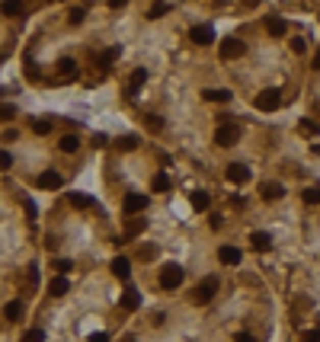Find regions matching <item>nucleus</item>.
I'll list each match as a JSON object with an SVG mask.
<instances>
[{
  "mask_svg": "<svg viewBox=\"0 0 320 342\" xmlns=\"http://www.w3.org/2000/svg\"><path fill=\"white\" fill-rule=\"evenodd\" d=\"M215 291H218V275H205L199 281V288L192 291V304H208L215 298Z\"/></svg>",
  "mask_w": 320,
  "mask_h": 342,
  "instance_id": "nucleus-1",
  "label": "nucleus"
},
{
  "mask_svg": "<svg viewBox=\"0 0 320 342\" xmlns=\"http://www.w3.org/2000/svg\"><path fill=\"white\" fill-rule=\"evenodd\" d=\"M237 138H240V128L237 125H218V131H215V144L218 147H234L237 144Z\"/></svg>",
  "mask_w": 320,
  "mask_h": 342,
  "instance_id": "nucleus-2",
  "label": "nucleus"
},
{
  "mask_svg": "<svg viewBox=\"0 0 320 342\" xmlns=\"http://www.w3.org/2000/svg\"><path fill=\"white\" fill-rule=\"evenodd\" d=\"M160 285L167 288V291H173V288H180L183 285V266H163V272H160Z\"/></svg>",
  "mask_w": 320,
  "mask_h": 342,
  "instance_id": "nucleus-3",
  "label": "nucleus"
},
{
  "mask_svg": "<svg viewBox=\"0 0 320 342\" xmlns=\"http://www.w3.org/2000/svg\"><path fill=\"white\" fill-rule=\"evenodd\" d=\"M279 102H282V93H279V90H263V93L256 96V109H259V112H276Z\"/></svg>",
  "mask_w": 320,
  "mask_h": 342,
  "instance_id": "nucleus-4",
  "label": "nucleus"
},
{
  "mask_svg": "<svg viewBox=\"0 0 320 342\" xmlns=\"http://www.w3.org/2000/svg\"><path fill=\"white\" fill-rule=\"evenodd\" d=\"M122 208H125V215H141V211L147 208V195H141V192H128L125 195V202H122Z\"/></svg>",
  "mask_w": 320,
  "mask_h": 342,
  "instance_id": "nucleus-5",
  "label": "nucleus"
},
{
  "mask_svg": "<svg viewBox=\"0 0 320 342\" xmlns=\"http://www.w3.org/2000/svg\"><path fill=\"white\" fill-rule=\"evenodd\" d=\"M243 55V42L237 39V35H228V39L221 42V58L224 61H234V58H240Z\"/></svg>",
  "mask_w": 320,
  "mask_h": 342,
  "instance_id": "nucleus-6",
  "label": "nucleus"
},
{
  "mask_svg": "<svg viewBox=\"0 0 320 342\" xmlns=\"http://www.w3.org/2000/svg\"><path fill=\"white\" fill-rule=\"evenodd\" d=\"M144 230H147V221L141 218V215L128 218V224H125V233H122V243H125V240H135V237H141Z\"/></svg>",
  "mask_w": 320,
  "mask_h": 342,
  "instance_id": "nucleus-7",
  "label": "nucleus"
},
{
  "mask_svg": "<svg viewBox=\"0 0 320 342\" xmlns=\"http://www.w3.org/2000/svg\"><path fill=\"white\" fill-rule=\"evenodd\" d=\"M39 189H48V192H55V189H61V173H55V170H45L39 173V182H35Z\"/></svg>",
  "mask_w": 320,
  "mask_h": 342,
  "instance_id": "nucleus-8",
  "label": "nucleus"
},
{
  "mask_svg": "<svg viewBox=\"0 0 320 342\" xmlns=\"http://www.w3.org/2000/svg\"><path fill=\"white\" fill-rule=\"evenodd\" d=\"M189 39H192L195 45H211L215 29H211V26H192V29H189Z\"/></svg>",
  "mask_w": 320,
  "mask_h": 342,
  "instance_id": "nucleus-9",
  "label": "nucleus"
},
{
  "mask_svg": "<svg viewBox=\"0 0 320 342\" xmlns=\"http://www.w3.org/2000/svg\"><path fill=\"white\" fill-rule=\"evenodd\" d=\"M228 179H231V182H247V179H250V167H247V163H240V160H237V163H228Z\"/></svg>",
  "mask_w": 320,
  "mask_h": 342,
  "instance_id": "nucleus-10",
  "label": "nucleus"
},
{
  "mask_svg": "<svg viewBox=\"0 0 320 342\" xmlns=\"http://www.w3.org/2000/svg\"><path fill=\"white\" fill-rule=\"evenodd\" d=\"M218 259H221L224 266H240V262H243V253L237 250V246H221V250H218Z\"/></svg>",
  "mask_w": 320,
  "mask_h": 342,
  "instance_id": "nucleus-11",
  "label": "nucleus"
},
{
  "mask_svg": "<svg viewBox=\"0 0 320 342\" xmlns=\"http://www.w3.org/2000/svg\"><path fill=\"white\" fill-rule=\"evenodd\" d=\"M259 195H263L266 202H276V198L285 195V186H282V182H263V186H259Z\"/></svg>",
  "mask_w": 320,
  "mask_h": 342,
  "instance_id": "nucleus-12",
  "label": "nucleus"
},
{
  "mask_svg": "<svg viewBox=\"0 0 320 342\" xmlns=\"http://www.w3.org/2000/svg\"><path fill=\"white\" fill-rule=\"evenodd\" d=\"M266 29H269L272 39H282V35L288 32V22L282 19V16H269V19H266Z\"/></svg>",
  "mask_w": 320,
  "mask_h": 342,
  "instance_id": "nucleus-13",
  "label": "nucleus"
},
{
  "mask_svg": "<svg viewBox=\"0 0 320 342\" xmlns=\"http://www.w3.org/2000/svg\"><path fill=\"white\" fill-rule=\"evenodd\" d=\"M112 275L122 278V281H128V275H132V262H128L125 256H115L112 259Z\"/></svg>",
  "mask_w": 320,
  "mask_h": 342,
  "instance_id": "nucleus-14",
  "label": "nucleus"
},
{
  "mask_svg": "<svg viewBox=\"0 0 320 342\" xmlns=\"http://www.w3.org/2000/svg\"><path fill=\"white\" fill-rule=\"evenodd\" d=\"M144 80H147V70H144V67L132 70V77H128V96H135V93L144 87Z\"/></svg>",
  "mask_w": 320,
  "mask_h": 342,
  "instance_id": "nucleus-15",
  "label": "nucleus"
},
{
  "mask_svg": "<svg viewBox=\"0 0 320 342\" xmlns=\"http://www.w3.org/2000/svg\"><path fill=\"white\" fill-rule=\"evenodd\" d=\"M141 307V294L135 288H125L122 291V310H138Z\"/></svg>",
  "mask_w": 320,
  "mask_h": 342,
  "instance_id": "nucleus-16",
  "label": "nucleus"
},
{
  "mask_svg": "<svg viewBox=\"0 0 320 342\" xmlns=\"http://www.w3.org/2000/svg\"><path fill=\"white\" fill-rule=\"evenodd\" d=\"M250 243H253V250H256V253H266L269 246H272V237H269L266 230H256L253 237H250Z\"/></svg>",
  "mask_w": 320,
  "mask_h": 342,
  "instance_id": "nucleus-17",
  "label": "nucleus"
},
{
  "mask_svg": "<svg viewBox=\"0 0 320 342\" xmlns=\"http://www.w3.org/2000/svg\"><path fill=\"white\" fill-rule=\"evenodd\" d=\"M67 291H70V285H67V278H64V275L52 278V285H48V294H55V298H64Z\"/></svg>",
  "mask_w": 320,
  "mask_h": 342,
  "instance_id": "nucleus-18",
  "label": "nucleus"
},
{
  "mask_svg": "<svg viewBox=\"0 0 320 342\" xmlns=\"http://www.w3.org/2000/svg\"><path fill=\"white\" fill-rule=\"evenodd\" d=\"M118 55H122V48H118V45H112V48H106V51H103V55L96 58V64H100V67L106 70V67H109V64L115 61V58H118Z\"/></svg>",
  "mask_w": 320,
  "mask_h": 342,
  "instance_id": "nucleus-19",
  "label": "nucleus"
},
{
  "mask_svg": "<svg viewBox=\"0 0 320 342\" xmlns=\"http://www.w3.org/2000/svg\"><path fill=\"white\" fill-rule=\"evenodd\" d=\"M202 99H205V102H228L231 93H228V90H205Z\"/></svg>",
  "mask_w": 320,
  "mask_h": 342,
  "instance_id": "nucleus-20",
  "label": "nucleus"
},
{
  "mask_svg": "<svg viewBox=\"0 0 320 342\" xmlns=\"http://www.w3.org/2000/svg\"><path fill=\"white\" fill-rule=\"evenodd\" d=\"M67 202L74 205V208H93V198H90V195H84V192H70V195H67Z\"/></svg>",
  "mask_w": 320,
  "mask_h": 342,
  "instance_id": "nucleus-21",
  "label": "nucleus"
},
{
  "mask_svg": "<svg viewBox=\"0 0 320 342\" xmlns=\"http://www.w3.org/2000/svg\"><path fill=\"white\" fill-rule=\"evenodd\" d=\"M4 317H7L10 323H16L19 317H22V304H19V301H10L7 307H4Z\"/></svg>",
  "mask_w": 320,
  "mask_h": 342,
  "instance_id": "nucleus-22",
  "label": "nucleus"
},
{
  "mask_svg": "<svg viewBox=\"0 0 320 342\" xmlns=\"http://www.w3.org/2000/svg\"><path fill=\"white\" fill-rule=\"evenodd\" d=\"M58 74H61V77H74L77 74L74 58H61V61H58Z\"/></svg>",
  "mask_w": 320,
  "mask_h": 342,
  "instance_id": "nucleus-23",
  "label": "nucleus"
},
{
  "mask_svg": "<svg viewBox=\"0 0 320 342\" xmlns=\"http://www.w3.org/2000/svg\"><path fill=\"white\" fill-rule=\"evenodd\" d=\"M58 147H61L64 154H74V150L80 147V138H74V135H64L61 141H58Z\"/></svg>",
  "mask_w": 320,
  "mask_h": 342,
  "instance_id": "nucleus-24",
  "label": "nucleus"
},
{
  "mask_svg": "<svg viewBox=\"0 0 320 342\" xmlns=\"http://www.w3.org/2000/svg\"><path fill=\"white\" fill-rule=\"evenodd\" d=\"M138 144H141V141H138L135 135H125V138H118V141H115V147H118V150H125V154H128V150H138Z\"/></svg>",
  "mask_w": 320,
  "mask_h": 342,
  "instance_id": "nucleus-25",
  "label": "nucleus"
},
{
  "mask_svg": "<svg viewBox=\"0 0 320 342\" xmlns=\"http://www.w3.org/2000/svg\"><path fill=\"white\" fill-rule=\"evenodd\" d=\"M151 189H154V192H167V189H170V176L167 173H157L151 179Z\"/></svg>",
  "mask_w": 320,
  "mask_h": 342,
  "instance_id": "nucleus-26",
  "label": "nucleus"
},
{
  "mask_svg": "<svg viewBox=\"0 0 320 342\" xmlns=\"http://www.w3.org/2000/svg\"><path fill=\"white\" fill-rule=\"evenodd\" d=\"M208 205H211L208 192H192V208L195 211H208Z\"/></svg>",
  "mask_w": 320,
  "mask_h": 342,
  "instance_id": "nucleus-27",
  "label": "nucleus"
},
{
  "mask_svg": "<svg viewBox=\"0 0 320 342\" xmlns=\"http://www.w3.org/2000/svg\"><path fill=\"white\" fill-rule=\"evenodd\" d=\"M4 16H22V0H4Z\"/></svg>",
  "mask_w": 320,
  "mask_h": 342,
  "instance_id": "nucleus-28",
  "label": "nucleus"
},
{
  "mask_svg": "<svg viewBox=\"0 0 320 342\" xmlns=\"http://www.w3.org/2000/svg\"><path fill=\"white\" fill-rule=\"evenodd\" d=\"M304 205H320V186H311V189H304Z\"/></svg>",
  "mask_w": 320,
  "mask_h": 342,
  "instance_id": "nucleus-29",
  "label": "nucleus"
},
{
  "mask_svg": "<svg viewBox=\"0 0 320 342\" xmlns=\"http://www.w3.org/2000/svg\"><path fill=\"white\" fill-rule=\"evenodd\" d=\"M163 13H170V7H167V4H163V0H157V4H154V7L147 10V19H160Z\"/></svg>",
  "mask_w": 320,
  "mask_h": 342,
  "instance_id": "nucleus-30",
  "label": "nucleus"
},
{
  "mask_svg": "<svg viewBox=\"0 0 320 342\" xmlns=\"http://www.w3.org/2000/svg\"><path fill=\"white\" fill-rule=\"evenodd\" d=\"M32 131L35 135H48L52 131V122L48 119H32Z\"/></svg>",
  "mask_w": 320,
  "mask_h": 342,
  "instance_id": "nucleus-31",
  "label": "nucleus"
},
{
  "mask_svg": "<svg viewBox=\"0 0 320 342\" xmlns=\"http://www.w3.org/2000/svg\"><path fill=\"white\" fill-rule=\"evenodd\" d=\"M144 125L151 128V131H163V119H160V115H151V112H147V115H144Z\"/></svg>",
  "mask_w": 320,
  "mask_h": 342,
  "instance_id": "nucleus-32",
  "label": "nucleus"
},
{
  "mask_svg": "<svg viewBox=\"0 0 320 342\" xmlns=\"http://www.w3.org/2000/svg\"><path fill=\"white\" fill-rule=\"evenodd\" d=\"M298 128H301L304 135H320V125H317V122H311V119H301V122H298Z\"/></svg>",
  "mask_w": 320,
  "mask_h": 342,
  "instance_id": "nucleus-33",
  "label": "nucleus"
},
{
  "mask_svg": "<svg viewBox=\"0 0 320 342\" xmlns=\"http://www.w3.org/2000/svg\"><path fill=\"white\" fill-rule=\"evenodd\" d=\"M55 269H58V275H67L70 269H74V262H70V259H55Z\"/></svg>",
  "mask_w": 320,
  "mask_h": 342,
  "instance_id": "nucleus-34",
  "label": "nucleus"
},
{
  "mask_svg": "<svg viewBox=\"0 0 320 342\" xmlns=\"http://www.w3.org/2000/svg\"><path fill=\"white\" fill-rule=\"evenodd\" d=\"M10 167H13V154H10V150H4V154H0V170H10Z\"/></svg>",
  "mask_w": 320,
  "mask_h": 342,
  "instance_id": "nucleus-35",
  "label": "nucleus"
},
{
  "mask_svg": "<svg viewBox=\"0 0 320 342\" xmlns=\"http://www.w3.org/2000/svg\"><path fill=\"white\" fill-rule=\"evenodd\" d=\"M13 115H16V109H13V106H10V102H4V109H0V119H4V122H10V119H13Z\"/></svg>",
  "mask_w": 320,
  "mask_h": 342,
  "instance_id": "nucleus-36",
  "label": "nucleus"
},
{
  "mask_svg": "<svg viewBox=\"0 0 320 342\" xmlns=\"http://www.w3.org/2000/svg\"><path fill=\"white\" fill-rule=\"evenodd\" d=\"M26 342H45V333H42V329H29V333H26Z\"/></svg>",
  "mask_w": 320,
  "mask_h": 342,
  "instance_id": "nucleus-37",
  "label": "nucleus"
},
{
  "mask_svg": "<svg viewBox=\"0 0 320 342\" xmlns=\"http://www.w3.org/2000/svg\"><path fill=\"white\" fill-rule=\"evenodd\" d=\"M80 22H84V10H70V26H80Z\"/></svg>",
  "mask_w": 320,
  "mask_h": 342,
  "instance_id": "nucleus-38",
  "label": "nucleus"
},
{
  "mask_svg": "<svg viewBox=\"0 0 320 342\" xmlns=\"http://www.w3.org/2000/svg\"><path fill=\"white\" fill-rule=\"evenodd\" d=\"M304 48H307V45H304V39H298V35H294V39H291V51H294V55H301Z\"/></svg>",
  "mask_w": 320,
  "mask_h": 342,
  "instance_id": "nucleus-39",
  "label": "nucleus"
},
{
  "mask_svg": "<svg viewBox=\"0 0 320 342\" xmlns=\"http://www.w3.org/2000/svg\"><path fill=\"white\" fill-rule=\"evenodd\" d=\"M304 342H320V329H311V333H304Z\"/></svg>",
  "mask_w": 320,
  "mask_h": 342,
  "instance_id": "nucleus-40",
  "label": "nucleus"
},
{
  "mask_svg": "<svg viewBox=\"0 0 320 342\" xmlns=\"http://www.w3.org/2000/svg\"><path fill=\"white\" fill-rule=\"evenodd\" d=\"M234 342H256V339H253L250 333H237V336H234Z\"/></svg>",
  "mask_w": 320,
  "mask_h": 342,
  "instance_id": "nucleus-41",
  "label": "nucleus"
},
{
  "mask_svg": "<svg viewBox=\"0 0 320 342\" xmlns=\"http://www.w3.org/2000/svg\"><path fill=\"white\" fill-rule=\"evenodd\" d=\"M29 281H32V285L39 281V266H29Z\"/></svg>",
  "mask_w": 320,
  "mask_h": 342,
  "instance_id": "nucleus-42",
  "label": "nucleus"
},
{
  "mask_svg": "<svg viewBox=\"0 0 320 342\" xmlns=\"http://www.w3.org/2000/svg\"><path fill=\"white\" fill-rule=\"evenodd\" d=\"M93 147H106V135H93Z\"/></svg>",
  "mask_w": 320,
  "mask_h": 342,
  "instance_id": "nucleus-43",
  "label": "nucleus"
},
{
  "mask_svg": "<svg viewBox=\"0 0 320 342\" xmlns=\"http://www.w3.org/2000/svg\"><path fill=\"white\" fill-rule=\"evenodd\" d=\"M22 205H26V211H29V218H35V202H32V198H26V202H22Z\"/></svg>",
  "mask_w": 320,
  "mask_h": 342,
  "instance_id": "nucleus-44",
  "label": "nucleus"
},
{
  "mask_svg": "<svg viewBox=\"0 0 320 342\" xmlns=\"http://www.w3.org/2000/svg\"><path fill=\"white\" fill-rule=\"evenodd\" d=\"M90 342H109V336H106V333H93Z\"/></svg>",
  "mask_w": 320,
  "mask_h": 342,
  "instance_id": "nucleus-45",
  "label": "nucleus"
},
{
  "mask_svg": "<svg viewBox=\"0 0 320 342\" xmlns=\"http://www.w3.org/2000/svg\"><path fill=\"white\" fill-rule=\"evenodd\" d=\"M154 253H157L154 246H144V250H141V256H144V259H154Z\"/></svg>",
  "mask_w": 320,
  "mask_h": 342,
  "instance_id": "nucleus-46",
  "label": "nucleus"
},
{
  "mask_svg": "<svg viewBox=\"0 0 320 342\" xmlns=\"http://www.w3.org/2000/svg\"><path fill=\"white\" fill-rule=\"evenodd\" d=\"M125 4H128V0H109V7H112V10H115V7H125Z\"/></svg>",
  "mask_w": 320,
  "mask_h": 342,
  "instance_id": "nucleus-47",
  "label": "nucleus"
},
{
  "mask_svg": "<svg viewBox=\"0 0 320 342\" xmlns=\"http://www.w3.org/2000/svg\"><path fill=\"white\" fill-rule=\"evenodd\" d=\"M311 64H314V70H320V51H317V58H314Z\"/></svg>",
  "mask_w": 320,
  "mask_h": 342,
  "instance_id": "nucleus-48",
  "label": "nucleus"
},
{
  "mask_svg": "<svg viewBox=\"0 0 320 342\" xmlns=\"http://www.w3.org/2000/svg\"><path fill=\"white\" fill-rule=\"evenodd\" d=\"M259 4V0H243V7H256Z\"/></svg>",
  "mask_w": 320,
  "mask_h": 342,
  "instance_id": "nucleus-49",
  "label": "nucleus"
},
{
  "mask_svg": "<svg viewBox=\"0 0 320 342\" xmlns=\"http://www.w3.org/2000/svg\"><path fill=\"white\" fill-rule=\"evenodd\" d=\"M311 150H314V154H320V144H314V147H311Z\"/></svg>",
  "mask_w": 320,
  "mask_h": 342,
  "instance_id": "nucleus-50",
  "label": "nucleus"
},
{
  "mask_svg": "<svg viewBox=\"0 0 320 342\" xmlns=\"http://www.w3.org/2000/svg\"><path fill=\"white\" fill-rule=\"evenodd\" d=\"M125 342H135V339H125Z\"/></svg>",
  "mask_w": 320,
  "mask_h": 342,
  "instance_id": "nucleus-51",
  "label": "nucleus"
}]
</instances>
